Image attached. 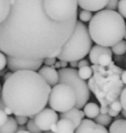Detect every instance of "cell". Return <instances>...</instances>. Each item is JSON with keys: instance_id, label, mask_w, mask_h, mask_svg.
<instances>
[{"instance_id": "cell-1", "label": "cell", "mask_w": 126, "mask_h": 133, "mask_svg": "<svg viewBox=\"0 0 126 133\" xmlns=\"http://www.w3.org/2000/svg\"><path fill=\"white\" fill-rule=\"evenodd\" d=\"M75 25L50 17L44 0H10L9 13L0 24V51L20 58L56 57Z\"/></svg>"}, {"instance_id": "cell-2", "label": "cell", "mask_w": 126, "mask_h": 133, "mask_svg": "<svg viewBox=\"0 0 126 133\" xmlns=\"http://www.w3.org/2000/svg\"><path fill=\"white\" fill-rule=\"evenodd\" d=\"M50 90L37 71L19 70L5 80L1 98L15 116L29 118L45 109Z\"/></svg>"}, {"instance_id": "cell-3", "label": "cell", "mask_w": 126, "mask_h": 133, "mask_svg": "<svg viewBox=\"0 0 126 133\" xmlns=\"http://www.w3.org/2000/svg\"><path fill=\"white\" fill-rule=\"evenodd\" d=\"M88 31L96 45L111 48L125 37V21L118 12L102 9L92 16Z\"/></svg>"}, {"instance_id": "cell-4", "label": "cell", "mask_w": 126, "mask_h": 133, "mask_svg": "<svg viewBox=\"0 0 126 133\" xmlns=\"http://www.w3.org/2000/svg\"><path fill=\"white\" fill-rule=\"evenodd\" d=\"M91 46L92 40L90 37L88 28L84 23L77 21L72 34L60 48L56 58L68 63L79 61L89 54Z\"/></svg>"}, {"instance_id": "cell-5", "label": "cell", "mask_w": 126, "mask_h": 133, "mask_svg": "<svg viewBox=\"0 0 126 133\" xmlns=\"http://www.w3.org/2000/svg\"><path fill=\"white\" fill-rule=\"evenodd\" d=\"M58 73L59 83L66 84L74 90L77 98L75 108L78 109H82L91 98V92L87 82L79 77L78 70L76 69H60Z\"/></svg>"}, {"instance_id": "cell-6", "label": "cell", "mask_w": 126, "mask_h": 133, "mask_svg": "<svg viewBox=\"0 0 126 133\" xmlns=\"http://www.w3.org/2000/svg\"><path fill=\"white\" fill-rule=\"evenodd\" d=\"M76 100V94L70 86L58 83L50 90L48 103L54 111L63 113L75 108Z\"/></svg>"}, {"instance_id": "cell-7", "label": "cell", "mask_w": 126, "mask_h": 133, "mask_svg": "<svg viewBox=\"0 0 126 133\" xmlns=\"http://www.w3.org/2000/svg\"><path fill=\"white\" fill-rule=\"evenodd\" d=\"M43 64V59H28L7 56V66L12 72L19 70L37 71Z\"/></svg>"}, {"instance_id": "cell-8", "label": "cell", "mask_w": 126, "mask_h": 133, "mask_svg": "<svg viewBox=\"0 0 126 133\" xmlns=\"http://www.w3.org/2000/svg\"><path fill=\"white\" fill-rule=\"evenodd\" d=\"M33 119L37 127L41 131L46 132L50 130L52 125L57 123V121L59 120V115L53 109L45 108L34 116Z\"/></svg>"}, {"instance_id": "cell-9", "label": "cell", "mask_w": 126, "mask_h": 133, "mask_svg": "<svg viewBox=\"0 0 126 133\" xmlns=\"http://www.w3.org/2000/svg\"><path fill=\"white\" fill-rule=\"evenodd\" d=\"M37 73L50 87L57 85L59 83V73L52 66H41L40 69H39V72Z\"/></svg>"}, {"instance_id": "cell-10", "label": "cell", "mask_w": 126, "mask_h": 133, "mask_svg": "<svg viewBox=\"0 0 126 133\" xmlns=\"http://www.w3.org/2000/svg\"><path fill=\"white\" fill-rule=\"evenodd\" d=\"M109 0H77L78 6L90 12H98L105 8Z\"/></svg>"}, {"instance_id": "cell-11", "label": "cell", "mask_w": 126, "mask_h": 133, "mask_svg": "<svg viewBox=\"0 0 126 133\" xmlns=\"http://www.w3.org/2000/svg\"><path fill=\"white\" fill-rule=\"evenodd\" d=\"M84 117H85V115H84L83 111L76 109V108H73V109H70V110L66 111V112L60 113V115H59V118H60L69 119L70 121L72 122L75 129L80 124L81 120L84 119Z\"/></svg>"}, {"instance_id": "cell-12", "label": "cell", "mask_w": 126, "mask_h": 133, "mask_svg": "<svg viewBox=\"0 0 126 133\" xmlns=\"http://www.w3.org/2000/svg\"><path fill=\"white\" fill-rule=\"evenodd\" d=\"M103 53H107L109 55L112 56V52L111 50V48H106V46H99V45H95L94 46H91V50L89 52L90 61L93 65H98L99 57Z\"/></svg>"}, {"instance_id": "cell-13", "label": "cell", "mask_w": 126, "mask_h": 133, "mask_svg": "<svg viewBox=\"0 0 126 133\" xmlns=\"http://www.w3.org/2000/svg\"><path fill=\"white\" fill-rule=\"evenodd\" d=\"M56 127H57L56 133H74L75 131V128L72 122L65 118H60L59 120H58L56 123Z\"/></svg>"}, {"instance_id": "cell-14", "label": "cell", "mask_w": 126, "mask_h": 133, "mask_svg": "<svg viewBox=\"0 0 126 133\" xmlns=\"http://www.w3.org/2000/svg\"><path fill=\"white\" fill-rule=\"evenodd\" d=\"M83 111L85 117H87L89 119H92L95 118L99 114H100V107L98 104L94 103V102H89L86 103L84 106Z\"/></svg>"}, {"instance_id": "cell-15", "label": "cell", "mask_w": 126, "mask_h": 133, "mask_svg": "<svg viewBox=\"0 0 126 133\" xmlns=\"http://www.w3.org/2000/svg\"><path fill=\"white\" fill-rule=\"evenodd\" d=\"M17 129V124L13 117H8V120L3 126L0 127V133H16Z\"/></svg>"}, {"instance_id": "cell-16", "label": "cell", "mask_w": 126, "mask_h": 133, "mask_svg": "<svg viewBox=\"0 0 126 133\" xmlns=\"http://www.w3.org/2000/svg\"><path fill=\"white\" fill-rule=\"evenodd\" d=\"M95 122L91 119H82L80 124L76 128L74 133H91L95 126Z\"/></svg>"}, {"instance_id": "cell-17", "label": "cell", "mask_w": 126, "mask_h": 133, "mask_svg": "<svg viewBox=\"0 0 126 133\" xmlns=\"http://www.w3.org/2000/svg\"><path fill=\"white\" fill-rule=\"evenodd\" d=\"M109 129V133H125L126 129V121L124 118L122 119H115L111 124Z\"/></svg>"}, {"instance_id": "cell-18", "label": "cell", "mask_w": 126, "mask_h": 133, "mask_svg": "<svg viewBox=\"0 0 126 133\" xmlns=\"http://www.w3.org/2000/svg\"><path fill=\"white\" fill-rule=\"evenodd\" d=\"M10 10V0H0V24L7 18Z\"/></svg>"}, {"instance_id": "cell-19", "label": "cell", "mask_w": 126, "mask_h": 133, "mask_svg": "<svg viewBox=\"0 0 126 133\" xmlns=\"http://www.w3.org/2000/svg\"><path fill=\"white\" fill-rule=\"evenodd\" d=\"M111 52L114 53L117 56H122L123 54H125L126 51V45H125V40L122 39V41L116 43L115 45H113L111 46Z\"/></svg>"}, {"instance_id": "cell-20", "label": "cell", "mask_w": 126, "mask_h": 133, "mask_svg": "<svg viewBox=\"0 0 126 133\" xmlns=\"http://www.w3.org/2000/svg\"><path fill=\"white\" fill-rule=\"evenodd\" d=\"M95 123L99 124L100 126H103V127H106V126H109L110 124L111 123V120L112 118L109 116L108 114H99L96 118H94Z\"/></svg>"}, {"instance_id": "cell-21", "label": "cell", "mask_w": 126, "mask_h": 133, "mask_svg": "<svg viewBox=\"0 0 126 133\" xmlns=\"http://www.w3.org/2000/svg\"><path fill=\"white\" fill-rule=\"evenodd\" d=\"M78 75L81 79L86 80L91 78V77L92 76V69L90 66H86L83 68H80L78 70Z\"/></svg>"}, {"instance_id": "cell-22", "label": "cell", "mask_w": 126, "mask_h": 133, "mask_svg": "<svg viewBox=\"0 0 126 133\" xmlns=\"http://www.w3.org/2000/svg\"><path fill=\"white\" fill-rule=\"evenodd\" d=\"M111 60H112V56L109 55L107 53H103L98 58V65H100V66H109L111 63Z\"/></svg>"}, {"instance_id": "cell-23", "label": "cell", "mask_w": 126, "mask_h": 133, "mask_svg": "<svg viewBox=\"0 0 126 133\" xmlns=\"http://www.w3.org/2000/svg\"><path fill=\"white\" fill-rule=\"evenodd\" d=\"M92 17V13L88 10H83L81 9L79 13V18H80V21L82 23H86L89 22L90 20Z\"/></svg>"}, {"instance_id": "cell-24", "label": "cell", "mask_w": 126, "mask_h": 133, "mask_svg": "<svg viewBox=\"0 0 126 133\" xmlns=\"http://www.w3.org/2000/svg\"><path fill=\"white\" fill-rule=\"evenodd\" d=\"M26 129L28 131H29L30 133H42V131L37 127V125L34 122V119H28L27 122Z\"/></svg>"}, {"instance_id": "cell-25", "label": "cell", "mask_w": 126, "mask_h": 133, "mask_svg": "<svg viewBox=\"0 0 126 133\" xmlns=\"http://www.w3.org/2000/svg\"><path fill=\"white\" fill-rule=\"evenodd\" d=\"M117 8L119 10V14L124 18L126 17V0H119L118 8Z\"/></svg>"}, {"instance_id": "cell-26", "label": "cell", "mask_w": 126, "mask_h": 133, "mask_svg": "<svg viewBox=\"0 0 126 133\" xmlns=\"http://www.w3.org/2000/svg\"><path fill=\"white\" fill-rule=\"evenodd\" d=\"M118 3L119 0H109L106 5L105 8L107 10H111V11H115L118 8Z\"/></svg>"}, {"instance_id": "cell-27", "label": "cell", "mask_w": 126, "mask_h": 133, "mask_svg": "<svg viewBox=\"0 0 126 133\" xmlns=\"http://www.w3.org/2000/svg\"><path fill=\"white\" fill-rule=\"evenodd\" d=\"M109 109H112V110L116 111V112H118V113H120L121 111L122 110V105H121V103H120V101H119V100H113V101L110 104Z\"/></svg>"}, {"instance_id": "cell-28", "label": "cell", "mask_w": 126, "mask_h": 133, "mask_svg": "<svg viewBox=\"0 0 126 133\" xmlns=\"http://www.w3.org/2000/svg\"><path fill=\"white\" fill-rule=\"evenodd\" d=\"M91 133H109V132H108L107 129L105 127L99 125V124H95L94 128H93V129L91 130Z\"/></svg>"}, {"instance_id": "cell-29", "label": "cell", "mask_w": 126, "mask_h": 133, "mask_svg": "<svg viewBox=\"0 0 126 133\" xmlns=\"http://www.w3.org/2000/svg\"><path fill=\"white\" fill-rule=\"evenodd\" d=\"M14 118H15L17 126H24L25 124H27V122L28 120V117H25V116H16Z\"/></svg>"}, {"instance_id": "cell-30", "label": "cell", "mask_w": 126, "mask_h": 133, "mask_svg": "<svg viewBox=\"0 0 126 133\" xmlns=\"http://www.w3.org/2000/svg\"><path fill=\"white\" fill-rule=\"evenodd\" d=\"M7 66V56L0 51V70L5 69Z\"/></svg>"}, {"instance_id": "cell-31", "label": "cell", "mask_w": 126, "mask_h": 133, "mask_svg": "<svg viewBox=\"0 0 126 133\" xmlns=\"http://www.w3.org/2000/svg\"><path fill=\"white\" fill-rule=\"evenodd\" d=\"M125 94H126V89H122V92L120 94V103L122 105V108L123 110H125L126 109V104H125Z\"/></svg>"}, {"instance_id": "cell-32", "label": "cell", "mask_w": 126, "mask_h": 133, "mask_svg": "<svg viewBox=\"0 0 126 133\" xmlns=\"http://www.w3.org/2000/svg\"><path fill=\"white\" fill-rule=\"evenodd\" d=\"M56 61H57L56 57H46L43 59V64H45V66H53Z\"/></svg>"}, {"instance_id": "cell-33", "label": "cell", "mask_w": 126, "mask_h": 133, "mask_svg": "<svg viewBox=\"0 0 126 133\" xmlns=\"http://www.w3.org/2000/svg\"><path fill=\"white\" fill-rule=\"evenodd\" d=\"M8 116L4 112V111L0 109V127L6 123V121L8 120Z\"/></svg>"}, {"instance_id": "cell-34", "label": "cell", "mask_w": 126, "mask_h": 133, "mask_svg": "<svg viewBox=\"0 0 126 133\" xmlns=\"http://www.w3.org/2000/svg\"><path fill=\"white\" fill-rule=\"evenodd\" d=\"M89 66V61L85 58H82L80 60L78 61V68L80 69V68H83V66Z\"/></svg>"}, {"instance_id": "cell-35", "label": "cell", "mask_w": 126, "mask_h": 133, "mask_svg": "<svg viewBox=\"0 0 126 133\" xmlns=\"http://www.w3.org/2000/svg\"><path fill=\"white\" fill-rule=\"evenodd\" d=\"M108 115H109L111 118H115V117H117L118 116L120 113H118V112H116V111H114V110H112V109H109V110H108V113H107Z\"/></svg>"}, {"instance_id": "cell-36", "label": "cell", "mask_w": 126, "mask_h": 133, "mask_svg": "<svg viewBox=\"0 0 126 133\" xmlns=\"http://www.w3.org/2000/svg\"><path fill=\"white\" fill-rule=\"evenodd\" d=\"M108 110H109V108L102 106V108H100V114H107Z\"/></svg>"}, {"instance_id": "cell-37", "label": "cell", "mask_w": 126, "mask_h": 133, "mask_svg": "<svg viewBox=\"0 0 126 133\" xmlns=\"http://www.w3.org/2000/svg\"><path fill=\"white\" fill-rule=\"evenodd\" d=\"M69 65L71 66V69H76L78 68V61H71L69 62Z\"/></svg>"}, {"instance_id": "cell-38", "label": "cell", "mask_w": 126, "mask_h": 133, "mask_svg": "<svg viewBox=\"0 0 126 133\" xmlns=\"http://www.w3.org/2000/svg\"><path fill=\"white\" fill-rule=\"evenodd\" d=\"M125 74H126L125 70H123L122 72V75H121V79H122V82L123 84L126 83V76H125Z\"/></svg>"}, {"instance_id": "cell-39", "label": "cell", "mask_w": 126, "mask_h": 133, "mask_svg": "<svg viewBox=\"0 0 126 133\" xmlns=\"http://www.w3.org/2000/svg\"><path fill=\"white\" fill-rule=\"evenodd\" d=\"M3 111H4V112L6 113V114L8 115V116H10L11 114H13V113H12V111H11V109H10L9 108L7 107V106L5 107V109H3Z\"/></svg>"}, {"instance_id": "cell-40", "label": "cell", "mask_w": 126, "mask_h": 133, "mask_svg": "<svg viewBox=\"0 0 126 133\" xmlns=\"http://www.w3.org/2000/svg\"><path fill=\"white\" fill-rule=\"evenodd\" d=\"M59 62H60V68H61V69H66V68H67V66L69 65V63L66 62V61L59 60Z\"/></svg>"}, {"instance_id": "cell-41", "label": "cell", "mask_w": 126, "mask_h": 133, "mask_svg": "<svg viewBox=\"0 0 126 133\" xmlns=\"http://www.w3.org/2000/svg\"><path fill=\"white\" fill-rule=\"evenodd\" d=\"M5 107H6V105H5V103H4V101H3L2 98L0 97V109H1V110H3V109H5Z\"/></svg>"}, {"instance_id": "cell-42", "label": "cell", "mask_w": 126, "mask_h": 133, "mask_svg": "<svg viewBox=\"0 0 126 133\" xmlns=\"http://www.w3.org/2000/svg\"><path fill=\"white\" fill-rule=\"evenodd\" d=\"M52 68H54V69H60V62H59V61H56V63L54 64V66H52Z\"/></svg>"}, {"instance_id": "cell-43", "label": "cell", "mask_w": 126, "mask_h": 133, "mask_svg": "<svg viewBox=\"0 0 126 133\" xmlns=\"http://www.w3.org/2000/svg\"><path fill=\"white\" fill-rule=\"evenodd\" d=\"M11 74H12V72H7L6 74H5V76H4V80H7L8 78H9L10 76H11Z\"/></svg>"}, {"instance_id": "cell-44", "label": "cell", "mask_w": 126, "mask_h": 133, "mask_svg": "<svg viewBox=\"0 0 126 133\" xmlns=\"http://www.w3.org/2000/svg\"><path fill=\"white\" fill-rule=\"evenodd\" d=\"M16 133H30V132L27 130V129H25V130H18V131H17Z\"/></svg>"}, {"instance_id": "cell-45", "label": "cell", "mask_w": 126, "mask_h": 133, "mask_svg": "<svg viewBox=\"0 0 126 133\" xmlns=\"http://www.w3.org/2000/svg\"><path fill=\"white\" fill-rule=\"evenodd\" d=\"M6 71H5V69H3V70H0V76H4L5 74H6Z\"/></svg>"}, {"instance_id": "cell-46", "label": "cell", "mask_w": 126, "mask_h": 133, "mask_svg": "<svg viewBox=\"0 0 126 133\" xmlns=\"http://www.w3.org/2000/svg\"><path fill=\"white\" fill-rule=\"evenodd\" d=\"M121 112H122V117H125V116H126V111H125V110H123V109H122V110L121 111Z\"/></svg>"}, {"instance_id": "cell-47", "label": "cell", "mask_w": 126, "mask_h": 133, "mask_svg": "<svg viewBox=\"0 0 126 133\" xmlns=\"http://www.w3.org/2000/svg\"><path fill=\"white\" fill-rule=\"evenodd\" d=\"M44 133H52L51 131H46V132H44Z\"/></svg>"}, {"instance_id": "cell-48", "label": "cell", "mask_w": 126, "mask_h": 133, "mask_svg": "<svg viewBox=\"0 0 126 133\" xmlns=\"http://www.w3.org/2000/svg\"><path fill=\"white\" fill-rule=\"evenodd\" d=\"M0 91H1V86H0Z\"/></svg>"}]
</instances>
